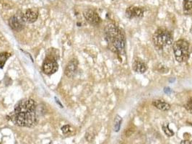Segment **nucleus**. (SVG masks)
Returning a JSON list of instances; mask_svg holds the SVG:
<instances>
[{
	"label": "nucleus",
	"instance_id": "f257e3e1",
	"mask_svg": "<svg viewBox=\"0 0 192 144\" xmlns=\"http://www.w3.org/2000/svg\"><path fill=\"white\" fill-rule=\"evenodd\" d=\"M15 125L33 128L38 123L36 103L32 99H24L15 105L14 111L7 116Z\"/></svg>",
	"mask_w": 192,
	"mask_h": 144
},
{
	"label": "nucleus",
	"instance_id": "f03ea898",
	"mask_svg": "<svg viewBox=\"0 0 192 144\" xmlns=\"http://www.w3.org/2000/svg\"><path fill=\"white\" fill-rule=\"evenodd\" d=\"M104 31L105 39L109 50L118 55L124 54L126 40L121 30L116 25L110 23L106 25Z\"/></svg>",
	"mask_w": 192,
	"mask_h": 144
},
{
	"label": "nucleus",
	"instance_id": "7ed1b4c3",
	"mask_svg": "<svg viewBox=\"0 0 192 144\" xmlns=\"http://www.w3.org/2000/svg\"><path fill=\"white\" fill-rule=\"evenodd\" d=\"M152 41L156 47L163 48L164 47L172 45L173 42V34L165 28H159L154 33Z\"/></svg>",
	"mask_w": 192,
	"mask_h": 144
},
{
	"label": "nucleus",
	"instance_id": "20e7f679",
	"mask_svg": "<svg viewBox=\"0 0 192 144\" xmlns=\"http://www.w3.org/2000/svg\"><path fill=\"white\" fill-rule=\"evenodd\" d=\"M173 54L178 62H185L189 57V44L187 40L181 39L176 41L173 45Z\"/></svg>",
	"mask_w": 192,
	"mask_h": 144
},
{
	"label": "nucleus",
	"instance_id": "39448f33",
	"mask_svg": "<svg viewBox=\"0 0 192 144\" xmlns=\"http://www.w3.org/2000/svg\"><path fill=\"white\" fill-rule=\"evenodd\" d=\"M59 66L56 59L51 55H48L42 65V71L45 74L51 75L58 71Z\"/></svg>",
	"mask_w": 192,
	"mask_h": 144
},
{
	"label": "nucleus",
	"instance_id": "423d86ee",
	"mask_svg": "<svg viewBox=\"0 0 192 144\" xmlns=\"http://www.w3.org/2000/svg\"><path fill=\"white\" fill-rule=\"evenodd\" d=\"M83 15H84V17L85 18L87 22L90 23V25H94V26L98 25L101 23V19L99 17L98 13L92 10V9H87V10L84 11Z\"/></svg>",
	"mask_w": 192,
	"mask_h": 144
},
{
	"label": "nucleus",
	"instance_id": "0eeeda50",
	"mask_svg": "<svg viewBox=\"0 0 192 144\" xmlns=\"http://www.w3.org/2000/svg\"><path fill=\"white\" fill-rule=\"evenodd\" d=\"M38 17V12L35 9H28L22 14L21 19L23 23H33L37 20Z\"/></svg>",
	"mask_w": 192,
	"mask_h": 144
},
{
	"label": "nucleus",
	"instance_id": "6e6552de",
	"mask_svg": "<svg viewBox=\"0 0 192 144\" xmlns=\"http://www.w3.org/2000/svg\"><path fill=\"white\" fill-rule=\"evenodd\" d=\"M144 9L136 7H130L126 9V16L129 19L142 18L144 15Z\"/></svg>",
	"mask_w": 192,
	"mask_h": 144
},
{
	"label": "nucleus",
	"instance_id": "1a4fd4ad",
	"mask_svg": "<svg viewBox=\"0 0 192 144\" xmlns=\"http://www.w3.org/2000/svg\"><path fill=\"white\" fill-rule=\"evenodd\" d=\"M78 61L77 59H72L70 62L67 65L66 68L64 70V74L67 77L72 78L74 76L75 73L78 70Z\"/></svg>",
	"mask_w": 192,
	"mask_h": 144
},
{
	"label": "nucleus",
	"instance_id": "9d476101",
	"mask_svg": "<svg viewBox=\"0 0 192 144\" xmlns=\"http://www.w3.org/2000/svg\"><path fill=\"white\" fill-rule=\"evenodd\" d=\"M9 25L11 27L12 30L16 32H20L23 28V20L22 19H20V18L16 15L11 17L9 19Z\"/></svg>",
	"mask_w": 192,
	"mask_h": 144
},
{
	"label": "nucleus",
	"instance_id": "9b49d317",
	"mask_svg": "<svg viewBox=\"0 0 192 144\" xmlns=\"http://www.w3.org/2000/svg\"><path fill=\"white\" fill-rule=\"evenodd\" d=\"M132 69L138 74H144L147 71V68L143 61L139 58H135L132 64Z\"/></svg>",
	"mask_w": 192,
	"mask_h": 144
},
{
	"label": "nucleus",
	"instance_id": "f8f14e48",
	"mask_svg": "<svg viewBox=\"0 0 192 144\" xmlns=\"http://www.w3.org/2000/svg\"><path fill=\"white\" fill-rule=\"evenodd\" d=\"M152 105L155 107L157 109L162 110V111H168L171 109V104L163 100H156L152 102Z\"/></svg>",
	"mask_w": 192,
	"mask_h": 144
},
{
	"label": "nucleus",
	"instance_id": "ddd939ff",
	"mask_svg": "<svg viewBox=\"0 0 192 144\" xmlns=\"http://www.w3.org/2000/svg\"><path fill=\"white\" fill-rule=\"evenodd\" d=\"M183 13L186 15H192V0H183Z\"/></svg>",
	"mask_w": 192,
	"mask_h": 144
},
{
	"label": "nucleus",
	"instance_id": "4468645a",
	"mask_svg": "<svg viewBox=\"0 0 192 144\" xmlns=\"http://www.w3.org/2000/svg\"><path fill=\"white\" fill-rule=\"evenodd\" d=\"M10 56L11 54L7 52H3L0 54V68H3L6 61Z\"/></svg>",
	"mask_w": 192,
	"mask_h": 144
},
{
	"label": "nucleus",
	"instance_id": "2eb2a0df",
	"mask_svg": "<svg viewBox=\"0 0 192 144\" xmlns=\"http://www.w3.org/2000/svg\"><path fill=\"white\" fill-rule=\"evenodd\" d=\"M122 123V118L119 115H117L115 118L114 121V131L116 132L119 131L121 128V124Z\"/></svg>",
	"mask_w": 192,
	"mask_h": 144
},
{
	"label": "nucleus",
	"instance_id": "dca6fc26",
	"mask_svg": "<svg viewBox=\"0 0 192 144\" xmlns=\"http://www.w3.org/2000/svg\"><path fill=\"white\" fill-rule=\"evenodd\" d=\"M162 128H163V131H164V133H165V135L168 136V137H171V136H173L174 135V132L169 128V126H168L167 124L163 125Z\"/></svg>",
	"mask_w": 192,
	"mask_h": 144
},
{
	"label": "nucleus",
	"instance_id": "f3484780",
	"mask_svg": "<svg viewBox=\"0 0 192 144\" xmlns=\"http://www.w3.org/2000/svg\"><path fill=\"white\" fill-rule=\"evenodd\" d=\"M185 107L188 112L192 114V98H191V99L187 102V104L185 105Z\"/></svg>",
	"mask_w": 192,
	"mask_h": 144
},
{
	"label": "nucleus",
	"instance_id": "a211bd4d",
	"mask_svg": "<svg viewBox=\"0 0 192 144\" xmlns=\"http://www.w3.org/2000/svg\"><path fill=\"white\" fill-rule=\"evenodd\" d=\"M95 137L94 134L92 133H90V132H87L86 135H85V139H87V141L89 142H92V140H93Z\"/></svg>",
	"mask_w": 192,
	"mask_h": 144
},
{
	"label": "nucleus",
	"instance_id": "6ab92c4d",
	"mask_svg": "<svg viewBox=\"0 0 192 144\" xmlns=\"http://www.w3.org/2000/svg\"><path fill=\"white\" fill-rule=\"evenodd\" d=\"M70 126L68 125H64L62 128H61V131H62V133L64 134H67L69 131H70Z\"/></svg>",
	"mask_w": 192,
	"mask_h": 144
},
{
	"label": "nucleus",
	"instance_id": "aec40b11",
	"mask_svg": "<svg viewBox=\"0 0 192 144\" xmlns=\"http://www.w3.org/2000/svg\"><path fill=\"white\" fill-rule=\"evenodd\" d=\"M181 144H192V140L189 141V140H183L181 142Z\"/></svg>",
	"mask_w": 192,
	"mask_h": 144
},
{
	"label": "nucleus",
	"instance_id": "412c9836",
	"mask_svg": "<svg viewBox=\"0 0 192 144\" xmlns=\"http://www.w3.org/2000/svg\"><path fill=\"white\" fill-rule=\"evenodd\" d=\"M164 91H165V93H167V94L171 93V89H170V88H167V87H166V88L165 89V90H164Z\"/></svg>",
	"mask_w": 192,
	"mask_h": 144
},
{
	"label": "nucleus",
	"instance_id": "4be33fe9",
	"mask_svg": "<svg viewBox=\"0 0 192 144\" xmlns=\"http://www.w3.org/2000/svg\"><path fill=\"white\" fill-rule=\"evenodd\" d=\"M56 103H58V104H59V105H60V107H62V105H61V103H60V102H59V100H57V99H56Z\"/></svg>",
	"mask_w": 192,
	"mask_h": 144
},
{
	"label": "nucleus",
	"instance_id": "5701e85b",
	"mask_svg": "<svg viewBox=\"0 0 192 144\" xmlns=\"http://www.w3.org/2000/svg\"><path fill=\"white\" fill-rule=\"evenodd\" d=\"M190 32H191V33L192 34V27H191V30H190Z\"/></svg>",
	"mask_w": 192,
	"mask_h": 144
}]
</instances>
